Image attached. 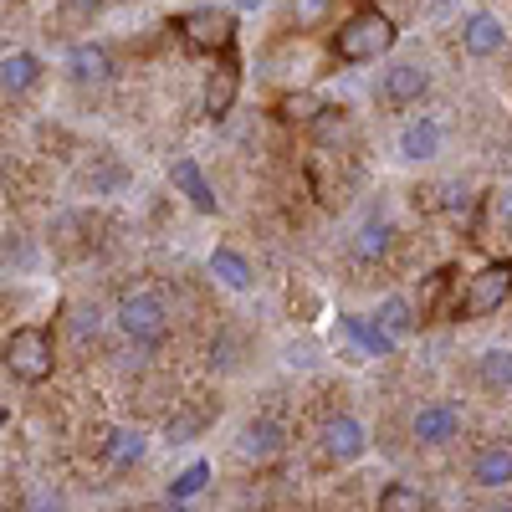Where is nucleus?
I'll return each mask as SVG.
<instances>
[{
  "label": "nucleus",
  "instance_id": "7c9ffc66",
  "mask_svg": "<svg viewBox=\"0 0 512 512\" xmlns=\"http://www.w3.org/2000/svg\"><path fill=\"white\" fill-rule=\"evenodd\" d=\"M6 425H11V410H6V405H0V431H6Z\"/></svg>",
  "mask_w": 512,
  "mask_h": 512
},
{
  "label": "nucleus",
  "instance_id": "393cba45",
  "mask_svg": "<svg viewBox=\"0 0 512 512\" xmlns=\"http://www.w3.org/2000/svg\"><path fill=\"white\" fill-rule=\"evenodd\" d=\"M72 333H77V344L98 338V333H103V313H98V308H77V313H72Z\"/></svg>",
  "mask_w": 512,
  "mask_h": 512
},
{
  "label": "nucleus",
  "instance_id": "ddd939ff",
  "mask_svg": "<svg viewBox=\"0 0 512 512\" xmlns=\"http://www.w3.org/2000/svg\"><path fill=\"white\" fill-rule=\"evenodd\" d=\"M512 297V267L502 262V267H482L477 277H472V287H466V313L472 318H487V313H497L502 303Z\"/></svg>",
  "mask_w": 512,
  "mask_h": 512
},
{
  "label": "nucleus",
  "instance_id": "a878e982",
  "mask_svg": "<svg viewBox=\"0 0 512 512\" xmlns=\"http://www.w3.org/2000/svg\"><path fill=\"white\" fill-rule=\"evenodd\" d=\"M492 221H497L502 231H512V180L492 190Z\"/></svg>",
  "mask_w": 512,
  "mask_h": 512
},
{
  "label": "nucleus",
  "instance_id": "b1692460",
  "mask_svg": "<svg viewBox=\"0 0 512 512\" xmlns=\"http://www.w3.org/2000/svg\"><path fill=\"white\" fill-rule=\"evenodd\" d=\"M231 98H236V77H231V72L210 77V88H205V108H210V118H221V113L231 108Z\"/></svg>",
  "mask_w": 512,
  "mask_h": 512
},
{
  "label": "nucleus",
  "instance_id": "39448f33",
  "mask_svg": "<svg viewBox=\"0 0 512 512\" xmlns=\"http://www.w3.org/2000/svg\"><path fill=\"white\" fill-rule=\"evenodd\" d=\"M395 159L400 164H436L446 154V123L436 113H415L395 128Z\"/></svg>",
  "mask_w": 512,
  "mask_h": 512
},
{
  "label": "nucleus",
  "instance_id": "473e14b6",
  "mask_svg": "<svg viewBox=\"0 0 512 512\" xmlns=\"http://www.w3.org/2000/svg\"><path fill=\"white\" fill-rule=\"evenodd\" d=\"M0 180H6V169H0Z\"/></svg>",
  "mask_w": 512,
  "mask_h": 512
},
{
  "label": "nucleus",
  "instance_id": "20e7f679",
  "mask_svg": "<svg viewBox=\"0 0 512 512\" xmlns=\"http://www.w3.org/2000/svg\"><path fill=\"white\" fill-rule=\"evenodd\" d=\"M461 431H466V415H461L456 400H425L410 415V441L425 446V451H441V446L461 441Z\"/></svg>",
  "mask_w": 512,
  "mask_h": 512
},
{
  "label": "nucleus",
  "instance_id": "6e6552de",
  "mask_svg": "<svg viewBox=\"0 0 512 512\" xmlns=\"http://www.w3.org/2000/svg\"><path fill=\"white\" fill-rule=\"evenodd\" d=\"M456 36H461V52H466V57H477V62L502 57V52H507V41H512V31H507V21H502L497 11H466Z\"/></svg>",
  "mask_w": 512,
  "mask_h": 512
},
{
  "label": "nucleus",
  "instance_id": "c756f323",
  "mask_svg": "<svg viewBox=\"0 0 512 512\" xmlns=\"http://www.w3.org/2000/svg\"><path fill=\"white\" fill-rule=\"evenodd\" d=\"M482 512H512V502H487Z\"/></svg>",
  "mask_w": 512,
  "mask_h": 512
},
{
  "label": "nucleus",
  "instance_id": "9d476101",
  "mask_svg": "<svg viewBox=\"0 0 512 512\" xmlns=\"http://www.w3.org/2000/svg\"><path fill=\"white\" fill-rule=\"evenodd\" d=\"M41 77H47V62H41L31 47H11L0 52V93L6 98H26L41 88Z\"/></svg>",
  "mask_w": 512,
  "mask_h": 512
},
{
  "label": "nucleus",
  "instance_id": "423d86ee",
  "mask_svg": "<svg viewBox=\"0 0 512 512\" xmlns=\"http://www.w3.org/2000/svg\"><path fill=\"white\" fill-rule=\"evenodd\" d=\"M52 338L41 333V328H16L6 338V369L26 384H41V379H52Z\"/></svg>",
  "mask_w": 512,
  "mask_h": 512
},
{
  "label": "nucleus",
  "instance_id": "f257e3e1",
  "mask_svg": "<svg viewBox=\"0 0 512 512\" xmlns=\"http://www.w3.org/2000/svg\"><path fill=\"white\" fill-rule=\"evenodd\" d=\"M395 41H400V31H395L390 16L384 11H359V16H349L344 26H338L333 52L344 62H379V57L395 52Z\"/></svg>",
  "mask_w": 512,
  "mask_h": 512
},
{
  "label": "nucleus",
  "instance_id": "4468645a",
  "mask_svg": "<svg viewBox=\"0 0 512 512\" xmlns=\"http://www.w3.org/2000/svg\"><path fill=\"white\" fill-rule=\"evenodd\" d=\"M282 425L277 420H267V415H256V420H246L241 431H236V456L241 461H272L277 451H282Z\"/></svg>",
  "mask_w": 512,
  "mask_h": 512
},
{
  "label": "nucleus",
  "instance_id": "c85d7f7f",
  "mask_svg": "<svg viewBox=\"0 0 512 512\" xmlns=\"http://www.w3.org/2000/svg\"><path fill=\"white\" fill-rule=\"evenodd\" d=\"M72 6H77V11H98V6H103V0H72Z\"/></svg>",
  "mask_w": 512,
  "mask_h": 512
},
{
  "label": "nucleus",
  "instance_id": "72a5a7b5",
  "mask_svg": "<svg viewBox=\"0 0 512 512\" xmlns=\"http://www.w3.org/2000/svg\"><path fill=\"white\" fill-rule=\"evenodd\" d=\"M0 512H6V502H0Z\"/></svg>",
  "mask_w": 512,
  "mask_h": 512
},
{
  "label": "nucleus",
  "instance_id": "bb28decb",
  "mask_svg": "<svg viewBox=\"0 0 512 512\" xmlns=\"http://www.w3.org/2000/svg\"><path fill=\"white\" fill-rule=\"evenodd\" d=\"M328 6H333V0H292V11H297V21H303V26L323 21V16H328Z\"/></svg>",
  "mask_w": 512,
  "mask_h": 512
},
{
  "label": "nucleus",
  "instance_id": "aec40b11",
  "mask_svg": "<svg viewBox=\"0 0 512 512\" xmlns=\"http://www.w3.org/2000/svg\"><path fill=\"white\" fill-rule=\"evenodd\" d=\"M344 328H349V338H354V344H359L364 354H395V349H400L395 338L384 333L369 313H349V318H344Z\"/></svg>",
  "mask_w": 512,
  "mask_h": 512
},
{
  "label": "nucleus",
  "instance_id": "cd10ccee",
  "mask_svg": "<svg viewBox=\"0 0 512 512\" xmlns=\"http://www.w3.org/2000/svg\"><path fill=\"white\" fill-rule=\"evenodd\" d=\"M231 6H236V11H262L267 0H231Z\"/></svg>",
  "mask_w": 512,
  "mask_h": 512
},
{
  "label": "nucleus",
  "instance_id": "f8f14e48",
  "mask_svg": "<svg viewBox=\"0 0 512 512\" xmlns=\"http://www.w3.org/2000/svg\"><path fill=\"white\" fill-rule=\"evenodd\" d=\"M62 72L77 82V88H98V82L113 77V57L103 41H72L67 57H62Z\"/></svg>",
  "mask_w": 512,
  "mask_h": 512
},
{
  "label": "nucleus",
  "instance_id": "1a4fd4ad",
  "mask_svg": "<svg viewBox=\"0 0 512 512\" xmlns=\"http://www.w3.org/2000/svg\"><path fill=\"white\" fill-rule=\"evenodd\" d=\"M205 272H210V282L216 287H226V292H236V297H246V292H256V267H251V256L241 251V246H210L205 251Z\"/></svg>",
  "mask_w": 512,
  "mask_h": 512
},
{
  "label": "nucleus",
  "instance_id": "2eb2a0df",
  "mask_svg": "<svg viewBox=\"0 0 512 512\" xmlns=\"http://www.w3.org/2000/svg\"><path fill=\"white\" fill-rule=\"evenodd\" d=\"M472 487H482V492H507L512 487V446L492 441L472 456Z\"/></svg>",
  "mask_w": 512,
  "mask_h": 512
},
{
  "label": "nucleus",
  "instance_id": "6ab92c4d",
  "mask_svg": "<svg viewBox=\"0 0 512 512\" xmlns=\"http://www.w3.org/2000/svg\"><path fill=\"white\" fill-rule=\"evenodd\" d=\"M384 333H390L395 338V344H405V338L415 333V303H410V297H400V292H390V297H379V303H374V313H369Z\"/></svg>",
  "mask_w": 512,
  "mask_h": 512
},
{
  "label": "nucleus",
  "instance_id": "dca6fc26",
  "mask_svg": "<svg viewBox=\"0 0 512 512\" xmlns=\"http://www.w3.org/2000/svg\"><path fill=\"white\" fill-rule=\"evenodd\" d=\"M477 384L487 395H512V344L477 349Z\"/></svg>",
  "mask_w": 512,
  "mask_h": 512
},
{
  "label": "nucleus",
  "instance_id": "5701e85b",
  "mask_svg": "<svg viewBox=\"0 0 512 512\" xmlns=\"http://www.w3.org/2000/svg\"><path fill=\"white\" fill-rule=\"evenodd\" d=\"M431 502H425V492L420 487H410V482H390L379 492V512H425Z\"/></svg>",
  "mask_w": 512,
  "mask_h": 512
},
{
  "label": "nucleus",
  "instance_id": "f3484780",
  "mask_svg": "<svg viewBox=\"0 0 512 512\" xmlns=\"http://www.w3.org/2000/svg\"><path fill=\"white\" fill-rule=\"evenodd\" d=\"M149 456V436L139 431V425H118V431H108L103 441V461L118 466V472H128V466H139Z\"/></svg>",
  "mask_w": 512,
  "mask_h": 512
},
{
  "label": "nucleus",
  "instance_id": "2f4dec72",
  "mask_svg": "<svg viewBox=\"0 0 512 512\" xmlns=\"http://www.w3.org/2000/svg\"><path fill=\"white\" fill-rule=\"evenodd\" d=\"M431 6H456V0H431Z\"/></svg>",
  "mask_w": 512,
  "mask_h": 512
},
{
  "label": "nucleus",
  "instance_id": "9b49d317",
  "mask_svg": "<svg viewBox=\"0 0 512 512\" xmlns=\"http://www.w3.org/2000/svg\"><path fill=\"white\" fill-rule=\"evenodd\" d=\"M169 185H175V195H185V200L200 210V216H216V210H221L216 185H210V175L200 169V159H190V154L169 164Z\"/></svg>",
  "mask_w": 512,
  "mask_h": 512
},
{
  "label": "nucleus",
  "instance_id": "0eeeda50",
  "mask_svg": "<svg viewBox=\"0 0 512 512\" xmlns=\"http://www.w3.org/2000/svg\"><path fill=\"white\" fill-rule=\"evenodd\" d=\"M318 446H323L328 461H344V466H349V461H364V456H369V425H364L359 415H349V410H338V415L323 420Z\"/></svg>",
  "mask_w": 512,
  "mask_h": 512
},
{
  "label": "nucleus",
  "instance_id": "a211bd4d",
  "mask_svg": "<svg viewBox=\"0 0 512 512\" xmlns=\"http://www.w3.org/2000/svg\"><path fill=\"white\" fill-rule=\"evenodd\" d=\"M390 246H395V221L390 216H369L354 226V256H364V262H379V256H390Z\"/></svg>",
  "mask_w": 512,
  "mask_h": 512
},
{
  "label": "nucleus",
  "instance_id": "f03ea898",
  "mask_svg": "<svg viewBox=\"0 0 512 512\" xmlns=\"http://www.w3.org/2000/svg\"><path fill=\"white\" fill-rule=\"evenodd\" d=\"M113 328L128 338L134 349H159L169 338V308L154 292H123L113 308Z\"/></svg>",
  "mask_w": 512,
  "mask_h": 512
},
{
  "label": "nucleus",
  "instance_id": "7ed1b4c3",
  "mask_svg": "<svg viewBox=\"0 0 512 512\" xmlns=\"http://www.w3.org/2000/svg\"><path fill=\"white\" fill-rule=\"evenodd\" d=\"M436 88V72L425 67L420 57H390L379 67V82H374V98L384 108H420Z\"/></svg>",
  "mask_w": 512,
  "mask_h": 512
},
{
  "label": "nucleus",
  "instance_id": "4be33fe9",
  "mask_svg": "<svg viewBox=\"0 0 512 512\" xmlns=\"http://www.w3.org/2000/svg\"><path fill=\"white\" fill-rule=\"evenodd\" d=\"M205 487H210V461H190L185 472L169 482V502H195Z\"/></svg>",
  "mask_w": 512,
  "mask_h": 512
},
{
  "label": "nucleus",
  "instance_id": "412c9836",
  "mask_svg": "<svg viewBox=\"0 0 512 512\" xmlns=\"http://www.w3.org/2000/svg\"><path fill=\"white\" fill-rule=\"evenodd\" d=\"M185 36L195 41V47H226V16H216L210 6H200V11H190L185 16Z\"/></svg>",
  "mask_w": 512,
  "mask_h": 512
}]
</instances>
